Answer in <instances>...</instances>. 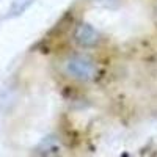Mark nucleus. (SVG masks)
Instances as JSON below:
<instances>
[{"label":"nucleus","instance_id":"obj_1","mask_svg":"<svg viewBox=\"0 0 157 157\" xmlns=\"http://www.w3.org/2000/svg\"><path fill=\"white\" fill-rule=\"evenodd\" d=\"M63 74L78 83H91L99 77V66L96 60L86 54H71L61 63Z\"/></svg>","mask_w":157,"mask_h":157},{"label":"nucleus","instance_id":"obj_2","mask_svg":"<svg viewBox=\"0 0 157 157\" xmlns=\"http://www.w3.org/2000/svg\"><path fill=\"white\" fill-rule=\"evenodd\" d=\"M101 33L91 25L90 22L80 21L74 25L72 30V41L82 49H93L101 43Z\"/></svg>","mask_w":157,"mask_h":157},{"label":"nucleus","instance_id":"obj_3","mask_svg":"<svg viewBox=\"0 0 157 157\" xmlns=\"http://www.w3.org/2000/svg\"><path fill=\"white\" fill-rule=\"evenodd\" d=\"M36 151H38V154H43V155H57V154H60L58 140L54 137H47L39 143Z\"/></svg>","mask_w":157,"mask_h":157},{"label":"nucleus","instance_id":"obj_4","mask_svg":"<svg viewBox=\"0 0 157 157\" xmlns=\"http://www.w3.org/2000/svg\"><path fill=\"white\" fill-rule=\"evenodd\" d=\"M120 0H90L91 5L94 6H101V8H113L118 5Z\"/></svg>","mask_w":157,"mask_h":157}]
</instances>
